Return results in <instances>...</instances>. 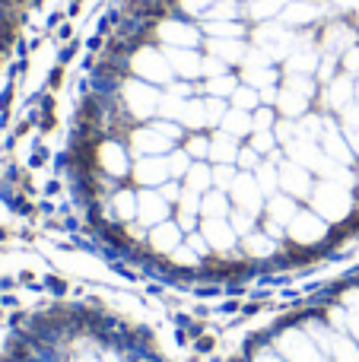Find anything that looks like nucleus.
Listing matches in <instances>:
<instances>
[{
	"label": "nucleus",
	"mask_w": 359,
	"mask_h": 362,
	"mask_svg": "<svg viewBox=\"0 0 359 362\" xmlns=\"http://www.w3.org/2000/svg\"><path fill=\"white\" fill-rule=\"evenodd\" d=\"M10 362H150V359H131L124 350H118V346H93V350H83V346L73 344L67 353H51V346L25 350Z\"/></svg>",
	"instance_id": "obj_1"
},
{
	"label": "nucleus",
	"mask_w": 359,
	"mask_h": 362,
	"mask_svg": "<svg viewBox=\"0 0 359 362\" xmlns=\"http://www.w3.org/2000/svg\"><path fill=\"white\" fill-rule=\"evenodd\" d=\"M312 206L318 210V216H322V219L341 223V219L350 216V210H353V197H350V187H347V185H337V181H324V185L315 187Z\"/></svg>",
	"instance_id": "obj_2"
},
{
	"label": "nucleus",
	"mask_w": 359,
	"mask_h": 362,
	"mask_svg": "<svg viewBox=\"0 0 359 362\" xmlns=\"http://www.w3.org/2000/svg\"><path fill=\"white\" fill-rule=\"evenodd\" d=\"M290 235L299 245H315L328 235V226H324V219L318 213H296V219L290 223Z\"/></svg>",
	"instance_id": "obj_3"
},
{
	"label": "nucleus",
	"mask_w": 359,
	"mask_h": 362,
	"mask_svg": "<svg viewBox=\"0 0 359 362\" xmlns=\"http://www.w3.org/2000/svg\"><path fill=\"white\" fill-rule=\"evenodd\" d=\"M254 185H258L254 178L239 175L233 181V187H229L233 200L242 206V213H248V216H258L261 213V187H254Z\"/></svg>",
	"instance_id": "obj_4"
},
{
	"label": "nucleus",
	"mask_w": 359,
	"mask_h": 362,
	"mask_svg": "<svg viewBox=\"0 0 359 362\" xmlns=\"http://www.w3.org/2000/svg\"><path fill=\"white\" fill-rule=\"evenodd\" d=\"M280 187H286L293 197H309V194H315L312 191L309 169H302L299 163H286L283 169H280Z\"/></svg>",
	"instance_id": "obj_5"
},
{
	"label": "nucleus",
	"mask_w": 359,
	"mask_h": 362,
	"mask_svg": "<svg viewBox=\"0 0 359 362\" xmlns=\"http://www.w3.org/2000/svg\"><path fill=\"white\" fill-rule=\"evenodd\" d=\"M124 95H127V108H131L134 115H150V112H156V105H159V95L153 93L146 83H127Z\"/></svg>",
	"instance_id": "obj_6"
},
{
	"label": "nucleus",
	"mask_w": 359,
	"mask_h": 362,
	"mask_svg": "<svg viewBox=\"0 0 359 362\" xmlns=\"http://www.w3.org/2000/svg\"><path fill=\"white\" fill-rule=\"evenodd\" d=\"M201 235L207 238V245L216 248V251H226V248L235 245V229L226 223V219H207L204 229H201Z\"/></svg>",
	"instance_id": "obj_7"
},
{
	"label": "nucleus",
	"mask_w": 359,
	"mask_h": 362,
	"mask_svg": "<svg viewBox=\"0 0 359 362\" xmlns=\"http://www.w3.org/2000/svg\"><path fill=\"white\" fill-rule=\"evenodd\" d=\"M165 216H169V206H165V200L159 197V194H153V191L140 194V210H137L140 223L143 226H159V223H165Z\"/></svg>",
	"instance_id": "obj_8"
},
{
	"label": "nucleus",
	"mask_w": 359,
	"mask_h": 362,
	"mask_svg": "<svg viewBox=\"0 0 359 362\" xmlns=\"http://www.w3.org/2000/svg\"><path fill=\"white\" fill-rule=\"evenodd\" d=\"M134 70H137L140 76H146V80H156V83L169 80V64H165V57H159L156 51H143V54L134 57Z\"/></svg>",
	"instance_id": "obj_9"
},
{
	"label": "nucleus",
	"mask_w": 359,
	"mask_h": 362,
	"mask_svg": "<svg viewBox=\"0 0 359 362\" xmlns=\"http://www.w3.org/2000/svg\"><path fill=\"white\" fill-rule=\"evenodd\" d=\"M99 159H102V169H105L108 175H124V172L131 169L124 146H121V144H112V140H108V144H102Z\"/></svg>",
	"instance_id": "obj_10"
},
{
	"label": "nucleus",
	"mask_w": 359,
	"mask_h": 362,
	"mask_svg": "<svg viewBox=\"0 0 359 362\" xmlns=\"http://www.w3.org/2000/svg\"><path fill=\"white\" fill-rule=\"evenodd\" d=\"M150 245H153L156 251H175L178 245H182V229H178L175 223H159V226H153Z\"/></svg>",
	"instance_id": "obj_11"
},
{
	"label": "nucleus",
	"mask_w": 359,
	"mask_h": 362,
	"mask_svg": "<svg viewBox=\"0 0 359 362\" xmlns=\"http://www.w3.org/2000/svg\"><path fill=\"white\" fill-rule=\"evenodd\" d=\"M137 178L143 185H163L169 178V159H140Z\"/></svg>",
	"instance_id": "obj_12"
},
{
	"label": "nucleus",
	"mask_w": 359,
	"mask_h": 362,
	"mask_svg": "<svg viewBox=\"0 0 359 362\" xmlns=\"http://www.w3.org/2000/svg\"><path fill=\"white\" fill-rule=\"evenodd\" d=\"M267 216L271 223H280V226H290L296 219V204L290 197H271V206H267Z\"/></svg>",
	"instance_id": "obj_13"
},
{
	"label": "nucleus",
	"mask_w": 359,
	"mask_h": 362,
	"mask_svg": "<svg viewBox=\"0 0 359 362\" xmlns=\"http://www.w3.org/2000/svg\"><path fill=\"white\" fill-rule=\"evenodd\" d=\"M169 57H172V67L184 76H194L204 70V61L197 54H191V51H169Z\"/></svg>",
	"instance_id": "obj_14"
},
{
	"label": "nucleus",
	"mask_w": 359,
	"mask_h": 362,
	"mask_svg": "<svg viewBox=\"0 0 359 362\" xmlns=\"http://www.w3.org/2000/svg\"><path fill=\"white\" fill-rule=\"evenodd\" d=\"M172 140L169 137H156V131H140L134 134V146H137L140 153H165L169 150Z\"/></svg>",
	"instance_id": "obj_15"
},
{
	"label": "nucleus",
	"mask_w": 359,
	"mask_h": 362,
	"mask_svg": "<svg viewBox=\"0 0 359 362\" xmlns=\"http://www.w3.org/2000/svg\"><path fill=\"white\" fill-rule=\"evenodd\" d=\"M163 38L172 45H184V48H191V45H197V32L188 29V25H178V23H165L163 25Z\"/></svg>",
	"instance_id": "obj_16"
},
{
	"label": "nucleus",
	"mask_w": 359,
	"mask_h": 362,
	"mask_svg": "<svg viewBox=\"0 0 359 362\" xmlns=\"http://www.w3.org/2000/svg\"><path fill=\"white\" fill-rule=\"evenodd\" d=\"M324 150H328L341 165L350 163V146L343 144V137L334 131V127H328V131H324Z\"/></svg>",
	"instance_id": "obj_17"
},
{
	"label": "nucleus",
	"mask_w": 359,
	"mask_h": 362,
	"mask_svg": "<svg viewBox=\"0 0 359 362\" xmlns=\"http://www.w3.org/2000/svg\"><path fill=\"white\" fill-rule=\"evenodd\" d=\"M235 153H239V146H235V137H229V134H220V137L210 144V156L220 159V163H233Z\"/></svg>",
	"instance_id": "obj_18"
},
{
	"label": "nucleus",
	"mask_w": 359,
	"mask_h": 362,
	"mask_svg": "<svg viewBox=\"0 0 359 362\" xmlns=\"http://www.w3.org/2000/svg\"><path fill=\"white\" fill-rule=\"evenodd\" d=\"M252 124H254V121L248 118L242 108H235V112H229L226 118H223V127H226V134H233V137H242V134H248V131H252Z\"/></svg>",
	"instance_id": "obj_19"
},
{
	"label": "nucleus",
	"mask_w": 359,
	"mask_h": 362,
	"mask_svg": "<svg viewBox=\"0 0 359 362\" xmlns=\"http://www.w3.org/2000/svg\"><path fill=\"white\" fill-rule=\"evenodd\" d=\"M229 210V200L223 197V194H207V197L201 200V213L207 219H223Z\"/></svg>",
	"instance_id": "obj_20"
},
{
	"label": "nucleus",
	"mask_w": 359,
	"mask_h": 362,
	"mask_svg": "<svg viewBox=\"0 0 359 362\" xmlns=\"http://www.w3.org/2000/svg\"><path fill=\"white\" fill-rule=\"evenodd\" d=\"M210 181H213V175H210L207 165H191V172H188V191L191 194H204L210 187Z\"/></svg>",
	"instance_id": "obj_21"
},
{
	"label": "nucleus",
	"mask_w": 359,
	"mask_h": 362,
	"mask_svg": "<svg viewBox=\"0 0 359 362\" xmlns=\"http://www.w3.org/2000/svg\"><path fill=\"white\" fill-rule=\"evenodd\" d=\"M350 95H353V86H350L347 80H334L331 83V89H328V105H334V108L347 105Z\"/></svg>",
	"instance_id": "obj_22"
},
{
	"label": "nucleus",
	"mask_w": 359,
	"mask_h": 362,
	"mask_svg": "<svg viewBox=\"0 0 359 362\" xmlns=\"http://www.w3.org/2000/svg\"><path fill=\"white\" fill-rule=\"evenodd\" d=\"M245 245H248V251H252L254 257H267V255H273V248H277V245H273L264 232H252Z\"/></svg>",
	"instance_id": "obj_23"
},
{
	"label": "nucleus",
	"mask_w": 359,
	"mask_h": 362,
	"mask_svg": "<svg viewBox=\"0 0 359 362\" xmlns=\"http://www.w3.org/2000/svg\"><path fill=\"white\" fill-rule=\"evenodd\" d=\"M114 210H118L121 219H134V216H137V197H134V194H127V191H121L118 197H114Z\"/></svg>",
	"instance_id": "obj_24"
},
{
	"label": "nucleus",
	"mask_w": 359,
	"mask_h": 362,
	"mask_svg": "<svg viewBox=\"0 0 359 362\" xmlns=\"http://www.w3.org/2000/svg\"><path fill=\"white\" fill-rule=\"evenodd\" d=\"M258 181H261V194H273L277 185H280V169H273V165H261Z\"/></svg>",
	"instance_id": "obj_25"
},
{
	"label": "nucleus",
	"mask_w": 359,
	"mask_h": 362,
	"mask_svg": "<svg viewBox=\"0 0 359 362\" xmlns=\"http://www.w3.org/2000/svg\"><path fill=\"white\" fill-rule=\"evenodd\" d=\"M315 16H318L315 4H296L286 10V19H290V23H309V19H315Z\"/></svg>",
	"instance_id": "obj_26"
},
{
	"label": "nucleus",
	"mask_w": 359,
	"mask_h": 362,
	"mask_svg": "<svg viewBox=\"0 0 359 362\" xmlns=\"http://www.w3.org/2000/svg\"><path fill=\"white\" fill-rule=\"evenodd\" d=\"M16 0H0V48L6 45V35H10V10Z\"/></svg>",
	"instance_id": "obj_27"
},
{
	"label": "nucleus",
	"mask_w": 359,
	"mask_h": 362,
	"mask_svg": "<svg viewBox=\"0 0 359 362\" xmlns=\"http://www.w3.org/2000/svg\"><path fill=\"white\" fill-rule=\"evenodd\" d=\"M188 153H172L169 156V175H188L191 172V163H188Z\"/></svg>",
	"instance_id": "obj_28"
},
{
	"label": "nucleus",
	"mask_w": 359,
	"mask_h": 362,
	"mask_svg": "<svg viewBox=\"0 0 359 362\" xmlns=\"http://www.w3.org/2000/svg\"><path fill=\"white\" fill-rule=\"evenodd\" d=\"M290 67L293 70H299V74H312V70H315V54H312V51H299V54H293V61H290Z\"/></svg>",
	"instance_id": "obj_29"
},
{
	"label": "nucleus",
	"mask_w": 359,
	"mask_h": 362,
	"mask_svg": "<svg viewBox=\"0 0 359 362\" xmlns=\"http://www.w3.org/2000/svg\"><path fill=\"white\" fill-rule=\"evenodd\" d=\"M213 51H216V54H223V61H239V57H242V45L239 42H233V45L216 42Z\"/></svg>",
	"instance_id": "obj_30"
},
{
	"label": "nucleus",
	"mask_w": 359,
	"mask_h": 362,
	"mask_svg": "<svg viewBox=\"0 0 359 362\" xmlns=\"http://www.w3.org/2000/svg\"><path fill=\"white\" fill-rule=\"evenodd\" d=\"M207 89L213 95H226V93H233V80H229V76H220V80H213Z\"/></svg>",
	"instance_id": "obj_31"
},
{
	"label": "nucleus",
	"mask_w": 359,
	"mask_h": 362,
	"mask_svg": "<svg viewBox=\"0 0 359 362\" xmlns=\"http://www.w3.org/2000/svg\"><path fill=\"white\" fill-rule=\"evenodd\" d=\"M235 102H239L242 112H248V105H258V95L248 93V89H239V95H235Z\"/></svg>",
	"instance_id": "obj_32"
},
{
	"label": "nucleus",
	"mask_w": 359,
	"mask_h": 362,
	"mask_svg": "<svg viewBox=\"0 0 359 362\" xmlns=\"http://www.w3.org/2000/svg\"><path fill=\"white\" fill-rule=\"evenodd\" d=\"M216 181H220V187L223 191H229V187H233V169H226V165H220V169H216Z\"/></svg>",
	"instance_id": "obj_33"
},
{
	"label": "nucleus",
	"mask_w": 359,
	"mask_h": 362,
	"mask_svg": "<svg viewBox=\"0 0 359 362\" xmlns=\"http://www.w3.org/2000/svg\"><path fill=\"white\" fill-rule=\"evenodd\" d=\"M191 156H210V140H204V137L191 140Z\"/></svg>",
	"instance_id": "obj_34"
},
{
	"label": "nucleus",
	"mask_w": 359,
	"mask_h": 362,
	"mask_svg": "<svg viewBox=\"0 0 359 362\" xmlns=\"http://www.w3.org/2000/svg\"><path fill=\"white\" fill-rule=\"evenodd\" d=\"M271 134H258V137L252 140V150H258V153H264V150H271Z\"/></svg>",
	"instance_id": "obj_35"
},
{
	"label": "nucleus",
	"mask_w": 359,
	"mask_h": 362,
	"mask_svg": "<svg viewBox=\"0 0 359 362\" xmlns=\"http://www.w3.org/2000/svg\"><path fill=\"white\" fill-rule=\"evenodd\" d=\"M210 32H213V35H242V29L239 25H210Z\"/></svg>",
	"instance_id": "obj_36"
},
{
	"label": "nucleus",
	"mask_w": 359,
	"mask_h": 362,
	"mask_svg": "<svg viewBox=\"0 0 359 362\" xmlns=\"http://www.w3.org/2000/svg\"><path fill=\"white\" fill-rule=\"evenodd\" d=\"M347 70L350 74L359 70V48H347Z\"/></svg>",
	"instance_id": "obj_37"
},
{
	"label": "nucleus",
	"mask_w": 359,
	"mask_h": 362,
	"mask_svg": "<svg viewBox=\"0 0 359 362\" xmlns=\"http://www.w3.org/2000/svg\"><path fill=\"white\" fill-rule=\"evenodd\" d=\"M210 6V0H184V10L188 13H204Z\"/></svg>",
	"instance_id": "obj_38"
},
{
	"label": "nucleus",
	"mask_w": 359,
	"mask_h": 362,
	"mask_svg": "<svg viewBox=\"0 0 359 362\" xmlns=\"http://www.w3.org/2000/svg\"><path fill=\"white\" fill-rule=\"evenodd\" d=\"M242 165H245V169H254V165H258V150H245V153H242Z\"/></svg>",
	"instance_id": "obj_39"
},
{
	"label": "nucleus",
	"mask_w": 359,
	"mask_h": 362,
	"mask_svg": "<svg viewBox=\"0 0 359 362\" xmlns=\"http://www.w3.org/2000/svg\"><path fill=\"white\" fill-rule=\"evenodd\" d=\"M191 248H194L197 255H207V248H210V245H207V238H197V235H191Z\"/></svg>",
	"instance_id": "obj_40"
},
{
	"label": "nucleus",
	"mask_w": 359,
	"mask_h": 362,
	"mask_svg": "<svg viewBox=\"0 0 359 362\" xmlns=\"http://www.w3.org/2000/svg\"><path fill=\"white\" fill-rule=\"evenodd\" d=\"M235 226H239V229H252V219H245V216H235Z\"/></svg>",
	"instance_id": "obj_41"
},
{
	"label": "nucleus",
	"mask_w": 359,
	"mask_h": 362,
	"mask_svg": "<svg viewBox=\"0 0 359 362\" xmlns=\"http://www.w3.org/2000/svg\"><path fill=\"white\" fill-rule=\"evenodd\" d=\"M350 146H353V150L359 153V134H350Z\"/></svg>",
	"instance_id": "obj_42"
}]
</instances>
